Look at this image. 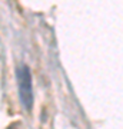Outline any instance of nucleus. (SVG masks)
Masks as SVG:
<instances>
[{
  "label": "nucleus",
  "instance_id": "f257e3e1",
  "mask_svg": "<svg viewBox=\"0 0 123 129\" xmlns=\"http://www.w3.org/2000/svg\"><path fill=\"white\" fill-rule=\"evenodd\" d=\"M17 76V86H19V96L23 108L30 111L33 106V85H32V75L26 64H22L16 72Z\"/></svg>",
  "mask_w": 123,
  "mask_h": 129
}]
</instances>
